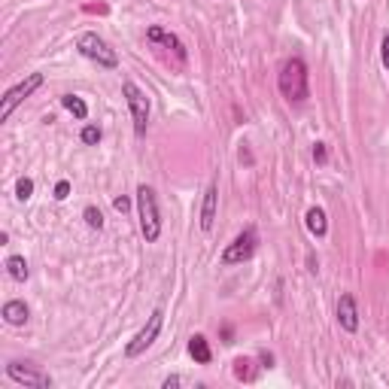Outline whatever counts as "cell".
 I'll return each instance as SVG.
<instances>
[{
    "label": "cell",
    "instance_id": "9c48e42d",
    "mask_svg": "<svg viewBox=\"0 0 389 389\" xmlns=\"http://www.w3.org/2000/svg\"><path fill=\"white\" fill-rule=\"evenodd\" d=\"M6 374L13 377L16 383H25V386H49V377L34 371V368H22V362H9L6 365Z\"/></svg>",
    "mask_w": 389,
    "mask_h": 389
},
{
    "label": "cell",
    "instance_id": "52a82bcc",
    "mask_svg": "<svg viewBox=\"0 0 389 389\" xmlns=\"http://www.w3.org/2000/svg\"><path fill=\"white\" fill-rule=\"evenodd\" d=\"M161 319H164V314L161 310H152V316H149V323H146L137 335H134V340L128 347H125V356H140L143 350H149L152 344H155V338H159V332H161Z\"/></svg>",
    "mask_w": 389,
    "mask_h": 389
},
{
    "label": "cell",
    "instance_id": "30bf717a",
    "mask_svg": "<svg viewBox=\"0 0 389 389\" xmlns=\"http://www.w3.org/2000/svg\"><path fill=\"white\" fill-rule=\"evenodd\" d=\"M338 323L344 326L347 332H356V328H359V314H356L353 295H340V301H338Z\"/></svg>",
    "mask_w": 389,
    "mask_h": 389
},
{
    "label": "cell",
    "instance_id": "ac0fdd59",
    "mask_svg": "<svg viewBox=\"0 0 389 389\" xmlns=\"http://www.w3.org/2000/svg\"><path fill=\"white\" fill-rule=\"evenodd\" d=\"M85 222H89L92 228H101V226H104V216H101V210H94V207H85Z\"/></svg>",
    "mask_w": 389,
    "mask_h": 389
},
{
    "label": "cell",
    "instance_id": "277c9868",
    "mask_svg": "<svg viewBox=\"0 0 389 389\" xmlns=\"http://www.w3.org/2000/svg\"><path fill=\"white\" fill-rule=\"evenodd\" d=\"M40 85H43V73H31L27 80H22L18 85H13V89L4 94V104H0V122H6L9 116H13L16 106L22 104L25 97H31L37 89H40Z\"/></svg>",
    "mask_w": 389,
    "mask_h": 389
},
{
    "label": "cell",
    "instance_id": "8992f818",
    "mask_svg": "<svg viewBox=\"0 0 389 389\" xmlns=\"http://www.w3.org/2000/svg\"><path fill=\"white\" fill-rule=\"evenodd\" d=\"M256 243H259L256 231L247 228L243 235H237L226 249H222V265H240V261H247L252 252H256Z\"/></svg>",
    "mask_w": 389,
    "mask_h": 389
},
{
    "label": "cell",
    "instance_id": "ba28073f",
    "mask_svg": "<svg viewBox=\"0 0 389 389\" xmlns=\"http://www.w3.org/2000/svg\"><path fill=\"white\" fill-rule=\"evenodd\" d=\"M146 37H149V40L152 43H161L164 49H171V52H173V58H177V61L183 64V61H186V46H183L180 40H177V37H173L171 31H164V27H159V25H152L149 27V31H146Z\"/></svg>",
    "mask_w": 389,
    "mask_h": 389
},
{
    "label": "cell",
    "instance_id": "7a4b0ae2",
    "mask_svg": "<svg viewBox=\"0 0 389 389\" xmlns=\"http://www.w3.org/2000/svg\"><path fill=\"white\" fill-rule=\"evenodd\" d=\"M137 207H140V231L146 243H155L161 237V216H159V201L149 186L137 189Z\"/></svg>",
    "mask_w": 389,
    "mask_h": 389
},
{
    "label": "cell",
    "instance_id": "ffe728a7",
    "mask_svg": "<svg viewBox=\"0 0 389 389\" xmlns=\"http://www.w3.org/2000/svg\"><path fill=\"white\" fill-rule=\"evenodd\" d=\"M67 192H70V183H64V180H61V183L55 186V198H58V201H64V198H67Z\"/></svg>",
    "mask_w": 389,
    "mask_h": 389
},
{
    "label": "cell",
    "instance_id": "4fadbf2b",
    "mask_svg": "<svg viewBox=\"0 0 389 389\" xmlns=\"http://www.w3.org/2000/svg\"><path fill=\"white\" fill-rule=\"evenodd\" d=\"M4 319L9 326H25L27 323V304H25V301H6V304H4Z\"/></svg>",
    "mask_w": 389,
    "mask_h": 389
},
{
    "label": "cell",
    "instance_id": "6da1fadb",
    "mask_svg": "<svg viewBox=\"0 0 389 389\" xmlns=\"http://www.w3.org/2000/svg\"><path fill=\"white\" fill-rule=\"evenodd\" d=\"M277 85H280V94L286 97L292 104H301L307 101V67L301 58H289L280 67V76H277Z\"/></svg>",
    "mask_w": 389,
    "mask_h": 389
},
{
    "label": "cell",
    "instance_id": "9a60e30c",
    "mask_svg": "<svg viewBox=\"0 0 389 389\" xmlns=\"http://www.w3.org/2000/svg\"><path fill=\"white\" fill-rule=\"evenodd\" d=\"M61 104H64V110H70L76 116V119H85V116H89V106H85V101L76 97V94H64Z\"/></svg>",
    "mask_w": 389,
    "mask_h": 389
},
{
    "label": "cell",
    "instance_id": "5bb4252c",
    "mask_svg": "<svg viewBox=\"0 0 389 389\" xmlns=\"http://www.w3.org/2000/svg\"><path fill=\"white\" fill-rule=\"evenodd\" d=\"M307 231L314 237H323L326 231H328V222H326V213L319 210V207H310L307 210Z\"/></svg>",
    "mask_w": 389,
    "mask_h": 389
},
{
    "label": "cell",
    "instance_id": "d6986e66",
    "mask_svg": "<svg viewBox=\"0 0 389 389\" xmlns=\"http://www.w3.org/2000/svg\"><path fill=\"white\" fill-rule=\"evenodd\" d=\"M97 140H101V128H94V125H85V128H82V143H97Z\"/></svg>",
    "mask_w": 389,
    "mask_h": 389
},
{
    "label": "cell",
    "instance_id": "2e32d148",
    "mask_svg": "<svg viewBox=\"0 0 389 389\" xmlns=\"http://www.w3.org/2000/svg\"><path fill=\"white\" fill-rule=\"evenodd\" d=\"M6 271H9V277L13 280H18V283H22V280H27V265H25V259L22 256H13L6 261Z\"/></svg>",
    "mask_w": 389,
    "mask_h": 389
},
{
    "label": "cell",
    "instance_id": "7c38bea8",
    "mask_svg": "<svg viewBox=\"0 0 389 389\" xmlns=\"http://www.w3.org/2000/svg\"><path fill=\"white\" fill-rule=\"evenodd\" d=\"M189 356H192L198 365H210L213 353H210L207 338H204V335H192V340H189Z\"/></svg>",
    "mask_w": 389,
    "mask_h": 389
},
{
    "label": "cell",
    "instance_id": "cb8c5ba5",
    "mask_svg": "<svg viewBox=\"0 0 389 389\" xmlns=\"http://www.w3.org/2000/svg\"><path fill=\"white\" fill-rule=\"evenodd\" d=\"M180 383V377H168V381H164V389H171V386H177Z\"/></svg>",
    "mask_w": 389,
    "mask_h": 389
},
{
    "label": "cell",
    "instance_id": "7402d4cb",
    "mask_svg": "<svg viewBox=\"0 0 389 389\" xmlns=\"http://www.w3.org/2000/svg\"><path fill=\"white\" fill-rule=\"evenodd\" d=\"M113 204H116V210H122V213H125V210H128V207H131V201H128V198H116Z\"/></svg>",
    "mask_w": 389,
    "mask_h": 389
},
{
    "label": "cell",
    "instance_id": "5b68a950",
    "mask_svg": "<svg viewBox=\"0 0 389 389\" xmlns=\"http://www.w3.org/2000/svg\"><path fill=\"white\" fill-rule=\"evenodd\" d=\"M76 49L85 55V58H92V61H97L101 67H116L119 64V58H116V52L110 46H106L97 34H82L80 37V43H76Z\"/></svg>",
    "mask_w": 389,
    "mask_h": 389
},
{
    "label": "cell",
    "instance_id": "3957f363",
    "mask_svg": "<svg viewBox=\"0 0 389 389\" xmlns=\"http://www.w3.org/2000/svg\"><path fill=\"white\" fill-rule=\"evenodd\" d=\"M122 92H125V101H128V110H131V119H134V131H137V137H143L146 125H149V97H146L131 80L122 82Z\"/></svg>",
    "mask_w": 389,
    "mask_h": 389
},
{
    "label": "cell",
    "instance_id": "44dd1931",
    "mask_svg": "<svg viewBox=\"0 0 389 389\" xmlns=\"http://www.w3.org/2000/svg\"><path fill=\"white\" fill-rule=\"evenodd\" d=\"M314 159H316V161H326V146H323V143H316V149H314Z\"/></svg>",
    "mask_w": 389,
    "mask_h": 389
},
{
    "label": "cell",
    "instance_id": "e0dca14e",
    "mask_svg": "<svg viewBox=\"0 0 389 389\" xmlns=\"http://www.w3.org/2000/svg\"><path fill=\"white\" fill-rule=\"evenodd\" d=\"M31 194H34V180L22 177V180L16 183V198H18V201H27V198H31Z\"/></svg>",
    "mask_w": 389,
    "mask_h": 389
},
{
    "label": "cell",
    "instance_id": "8fae6325",
    "mask_svg": "<svg viewBox=\"0 0 389 389\" xmlns=\"http://www.w3.org/2000/svg\"><path fill=\"white\" fill-rule=\"evenodd\" d=\"M216 201H219V189L210 186L207 194H204V207H201V228L210 231L213 222H216Z\"/></svg>",
    "mask_w": 389,
    "mask_h": 389
},
{
    "label": "cell",
    "instance_id": "603a6c76",
    "mask_svg": "<svg viewBox=\"0 0 389 389\" xmlns=\"http://www.w3.org/2000/svg\"><path fill=\"white\" fill-rule=\"evenodd\" d=\"M383 67H386V70H389V37H386V40H383Z\"/></svg>",
    "mask_w": 389,
    "mask_h": 389
}]
</instances>
